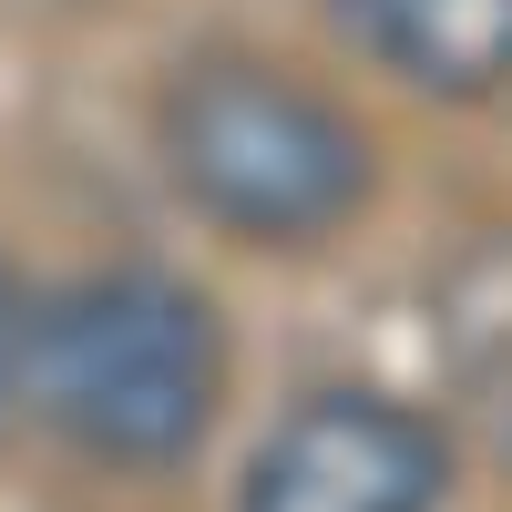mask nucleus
Instances as JSON below:
<instances>
[{
  "label": "nucleus",
  "instance_id": "obj_5",
  "mask_svg": "<svg viewBox=\"0 0 512 512\" xmlns=\"http://www.w3.org/2000/svg\"><path fill=\"white\" fill-rule=\"evenodd\" d=\"M431 318H441V369H451L461 410H472L482 441L512 461V226H482L441 267Z\"/></svg>",
  "mask_w": 512,
  "mask_h": 512
},
{
  "label": "nucleus",
  "instance_id": "obj_6",
  "mask_svg": "<svg viewBox=\"0 0 512 512\" xmlns=\"http://www.w3.org/2000/svg\"><path fill=\"white\" fill-rule=\"evenodd\" d=\"M11 297H21V287H11V277H0V308H11Z\"/></svg>",
  "mask_w": 512,
  "mask_h": 512
},
{
  "label": "nucleus",
  "instance_id": "obj_2",
  "mask_svg": "<svg viewBox=\"0 0 512 512\" xmlns=\"http://www.w3.org/2000/svg\"><path fill=\"white\" fill-rule=\"evenodd\" d=\"M154 144H164L175 195L246 246H318L379 185L369 123L338 93H318V82H297L256 52L185 62L154 103Z\"/></svg>",
  "mask_w": 512,
  "mask_h": 512
},
{
  "label": "nucleus",
  "instance_id": "obj_3",
  "mask_svg": "<svg viewBox=\"0 0 512 512\" xmlns=\"http://www.w3.org/2000/svg\"><path fill=\"white\" fill-rule=\"evenodd\" d=\"M451 431L390 390H308L246 461L236 512H441Z\"/></svg>",
  "mask_w": 512,
  "mask_h": 512
},
{
  "label": "nucleus",
  "instance_id": "obj_4",
  "mask_svg": "<svg viewBox=\"0 0 512 512\" xmlns=\"http://www.w3.org/2000/svg\"><path fill=\"white\" fill-rule=\"evenodd\" d=\"M328 11L369 62H390L420 93L482 103L512 82V0H328Z\"/></svg>",
  "mask_w": 512,
  "mask_h": 512
},
{
  "label": "nucleus",
  "instance_id": "obj_1",
  "mask_svg": "<svg viewBox=\"0 0 512 512\" xmlns=\"http://www.w3.org/2000/svg\"><path fill=\"white\" fill-rule=\"evenodd\" d=\"M226 400V328L164 267H103L21 308V410L113 472H164Z\"/></svg>",
  "mask_w": 512,
  "mask_h": 512
}]
</instances>
